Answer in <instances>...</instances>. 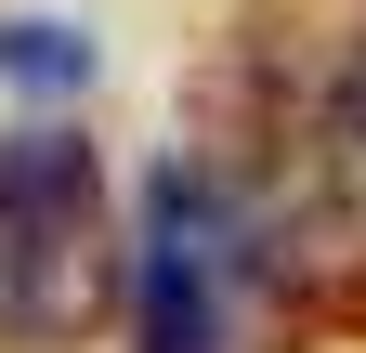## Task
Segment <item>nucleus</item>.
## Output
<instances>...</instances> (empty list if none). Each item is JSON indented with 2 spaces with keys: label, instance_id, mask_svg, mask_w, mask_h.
Instances as JSON below:
<instances>
[{
  "label": "nucleus",
  "instance_id": "obj_1",
  "mask_svg": "<svg viewBox=\"0 0 366 353\" xmlns=\"http://www.w3.org/2000/svg\"><path fill=\"white\" fill-rule=\"evenodd\" d=\"M118 314H131V353H288V327L314 314V301L288 288V262L262 249V223L236 209V184L183 144V157L144 170Z\"/></svg>",
  "mask_w": 366,
  "mask_h": 353
},
{
  "label": "nucleus",
  "instance_id": "obj_2",
  "mask_svg": "<svg viewBox=\"0 0 366 353\" xmlns=\"http://www.w3.org/2000/svg\"><path fill=\"white\" fill-rule=\"evenodd\" d=\"M118 275H131V223L105 197V157L66 118L0 131V340L79 353L118 314Z\"/></svg>",
  "mask_w": 366,
  "mask_h": 353
},
{
  "label": "nucleus",
  "instance_id": "obj_3",
  "mask_svg": "<svg viewBox=\"0 0 366 353\" xmlns=\"http://www.w3.org/2000/svg\"><path fill=\"white\" fill-rule=\"evenodd\" d=\"M0 79H26V92H79V79H92V53H79V26L14 14V26H0Z\"/></svg>",
  "mask_w": 366,
  "mask_h": 353
}]
</instances>
